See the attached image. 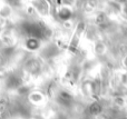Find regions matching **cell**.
I'll return each instance as SVG.
<instances>
[{
	"instance_id": "1",
	"label": "cell",
	"mask_w": 127,
	"mask_h": 119,
	"mask_svg": "<svg viewBox=\"0 0 127 119\" xmlns=\"http://www.w3.org/2000/svg\"><path fill=\"white\" fill-rule=\"evenodd\" d=\"M84 29H85V24H84L83 22H80V24H78V27H77L76 31H75L76 35H74V38H72V40H71V45H70L71 48H75V47H76L77 42H78V40H79V37H80L81 32L84 31Z\"/></svg>"
}]
</instances>
